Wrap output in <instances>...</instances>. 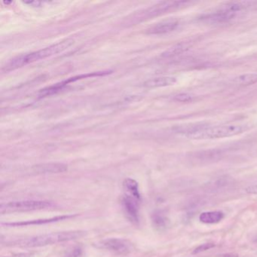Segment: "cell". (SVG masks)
I'll return each mask as SVG.
<instances>
[{
    "label": "cell",
    "instance_id": "obj_7",
    "mask_svg": "<svg viewBox=\"0 0 257 257\" xmlns=\"http://www.w3.org/2000/svg\"><path fill=\"white\" fill-rule=\"evenodd\" d=\"M138 200L129 195H124L121 200L123 210L127 215V219L132 222H138L139 221V210H138Z\"/></svg>",
    "mask_w": 257,
    "mask_h": 257
},
{
    "label": "cell",
    "instance_id": "obj_19",
    "mask_svg": "<svg viewBox=\"0 0 257 257\" xmlns=\"http://www.w3.org/2000/svg\"><path fill=\"white\" fill-rule=\"evenodd\" d=\"M193 99L194 96L189 93H181L174 97V100L182 102V103H189V102L192 101Z\"/></svg>",
    "mask_w": 257,
    "mask_h": 257
},
{
    "label": "cell",
    "instance_id": "obj_3",
    "mask_svg": "<svg viewBox=\"0 0 257 257\" xmlns=\"http://www.w3.org/2000/svg\"><path fill=\"white\" fill-rule=\"evenodd\" d=\"M248 127L243 124H228V125L204 127L186 135L191 140H212L230 138L241 135L247 131Z\"/></svg>",
    "mask_w": 257,
    "mask_h": 257
},
{
    "label": "cell",
    "instance_id": "obj_5",
    "mask_svg": "<svg viewBox=\"0 0 257 257\" xmlns=\"http://www.w3.org/2000/svg\"><path fill=\"white\" fill-rule=\"evenodd\" d=\"M53 204L49 201H11L9 203H3L0 205V213H16V212L34 211V210H45L50 208Z\"/></svg>",
    "mask_w": 257,
    "mask_h": 257
},
{
    "label": "cell",
    "instance_id": "obj_23",
    "mask_svg": "<svg viewBox=\"0 0 257 257\" xmlns=\"http://www.w3.org/2000/svg\"><path fill=\"white\" fill-rule=\"evenodd\" d=\"M25 4L32 6V7H40L43 3L39 2V1H31V2H25Z\"/></svg>",
    "mask_w": 257,
    "mask_h": 257
},
{
    "label": "cell",
    "instance_id": "obj_4",
    "mask_svg": "<svg viewBox=\"0 0 257 257\" xmlns=\"http://www.w3.org/2000/svg\"><path fill=\"white\" fill-rule=\"evenodd\" d=\"M189 4H191V3L186 2V1H168V2L159 3V4L147 9L143 13H140L138 16H135L133 21L140 22L141 21L147 20L151 18L156 17V16H162V15L169 13V12L184 8V7H188Z\"/></svg>",
    "mask_w": 257,
    "mask_h": 257
},
{
    "label": "cell",
    "instance_id": "obj_12",
    "mask_svg": "<svg viewBox=\"0 0 257 257\" xmlns=\"http://www.w3.org/2000/svg\"><path fill=\"white\" fill-rule=\"evenodd\" d=\"M221 152L218 150H207L198 152L193 156V159L199 163H209L220 159Z\"/></svg>",
    "mask_w": 257,
    "mask_h": 257
},
{
    "label": "cell",
    "instance_id": "obj_9",
    "mask_svg": "<svg viewBox=\"0 0 257 257\" xmlns=\"http://www.w3.org/2000/svg\"><path fill=\"white\" fill-rule=\"evenodd\" d=\"M179 23L176 20H168L157 24L147 30V34L150 35H159L172 32L178 27Z\"/></svg>",
    "mask_w": 257,
    "mask_h": 257
},
{
    "label": "cell",
    "instance_id": "obj_13",
    "mask_svg": "<svg viewBox=\"0 0 257 257\" xmlns=\"http://www.w3.org/2000/svg\"><path fill=\"white\" fill-rule=\"evenodd\" d=\"M72 216H56V217L50 218V219H37V220L27 221V222H7V223H2V225L6 226L18 227L25 226V225H40V224L48 223V222H58L60 220H64L65 219L71 217Z\"/></svg>",
    "mask_w": 257,
    "mask_h": 257
},
{
    "label": "cell",
    "instance_id": "obj_14",
    "mask_svg": "<svg viewBox=\"0 0 257 257\" xmlns=\"http://www.w3.org/2000/svg\"><path fill=\"white\" fill-rule=\"evenodd\" d=\"M224 218V213L219 210L214 211L203 212L200 214V222L204 224H216L222 220Z\"/></svg>",
    "mask_w": 257,
    "mask_h": 257
},
{
    "label": "cell",
    "instance_id": "obj_8",
    "mask_svg": "<svg viewBox=\"0 0 257 257\" xmlns=\"http://www.w3.org/2000/svg\"><path fill=\"white\" fill-rule=\"evenodd\" d=\"M33 171L37 174H59L67 171V166L62 163H45L33 167Z\"/></svg>",
    "mask_w": 257,
    "mask_h": 257
},
{
    "label": "cell",
    "instance_id": "obj_2",
    "mask_svg": "<svg viewBox=\"0 0 257 257\" xmlns=\"http://www.w3.org/2000/svg\"><path fill=\"white\" fill-rule=\"evenodd\" d=\"M74 44V40L73 39H67L64 41L60 42L56 44L52 45L49 47L45 48L42 50L37 52H32L28 55H22L20 56L16 57L9 61L7 64L9 70H14L20 68L28 64L40 61V60L46 59L53 55H58Z\"/></svg>",
    "mask_w": 257,
    "mask_h": 257
},
{
    "label": "cell",
    "instance_id": "obj_15",
    "mask_svg": "<svg viewBox=\"0 0 257 257\" xmlns=\"http://www.w3.org/2000/svg\"><path fill=\"white\" fill-rule=\"evenodd\" d=\"M123 188L127 193V195L140 201L141 193H140L139 186L138 182L132 178H127L123 182Z\"/></svg>",
    "mask_w": 257,
    "mask_h": 257
},
{
    "label": "cell",
    "instance_id": "obj_18",
    "mask_svg": "<svg viewBox=\"0 0 257 257\" xmlns=\"http://www.w3.org/2000/svg\"><path fill=\"white\" fill-rule=\"evenodd\" d=\"M153 222L159 228H164L168 225V219L162 212L158 211L153 215Z\"/></svg>",
    "mask_w": 257,
    "mask_h": 257
},
{
    "label": "cell",
    "instance_id": "obj_11",
    "mask_svg": "<svg viewBox=\"0 0 257 257\" xmlns=\"http://www.w3.org/2000/svg\"><path fill=\"white\" fill-rule=\"evenodd\" d=\"M237 13L234 12L230 11V10H225V8H222L219 11L216 12L214 13L207 15L205 17L203 18L204 20L210 22H224L227 21L231 20L234 19L236 16Z\"/></svg>",
    "mask_w": 257,
    "mask_h": 257
},
{
    "label": "cell",
    "instance_id": "obj_24",
    "mask_svg": "<svg viewBox=\"0 0 257 257\" xmlns=\"http://www.w3.org/2000/svg\"><path fill=\"white\" fill-rule=\"evenodd\" d=\"M219 257H239V255L237 254L230 252V253L222 254V255H219Z\"/></svg>",
    "mask_w": 257,
    "mask_h": 257
},
{
    "label": "cell",
    "instance_id": "obj_6",
    "mask_svg": "<svg viewBox=\"0 0 257 257\" xmlns=\"http://www.w3.org/2000/svg\"><path fill=\"white\" fill-rule=\"evenodd\" d=\"M100 249H106L117 255H127L133 251V244L129 240L122 238H106L97 243Z\"/></svg>",
    "mask_w": 257,
    "mask_h": 257
},
{
    "label": "cell",
    "instance_id": "obj_22",
    "mask_svg": "<svg viewBox=\"0 0 257 257\" xmlns=\"http://www.w3.org/2000/svg\"><path fill=\"white\" fill-rule=\"evenodd\" d=\"M32 254L28 253V252H22V253L15 254V255H8V256L4 257H31Z\"/></svg>",
    "mask_w": 257,
    "mask_h": 257
},
{
    "label": "cell",
    "instance_id": "obj_10",
    "mask_svg": "<svg viewBox=\"0 0 257 257\" xmlns=\"http://www.w3.org/2000/svg\"><path fill=\"white\" fill-rule=\"evenodd\" d=\"M177 82V79L173 76H162L148 79L144 83V86L148 88H162L171 86Z\"/></svg>",
    "mask_w": 257,
    "mask_h": 257
},
{
    "label": "cell",
    "instance_id": "obj_16",
    "mask_svg": "<svg viewBox=\"0 0 257 257\" xmlns=\"http://www.w3.org/2000/svg\"><path fill=\"white\" fill-rule=\"evenodd\" d=\"M191 48V44L189 43H180L165 51L162 55V57L165 58H172V57L177 56L183 52L189 50Z\"/></svg>",
    "mask_w": 257,
    "mask_h": 257
},
{
    "label": "cell",
    "instance_id": "obj_1",
    "mask_svg": "<svg viewBox=\"0 0 257 257\" xmlns=\"http://www.w3.org/2000/svg\"><path fill=\"white\" fill-rule=\"evenodd\" d=\"M85 235V232L83 231H61V232L50 233V234L18 239L7 243L10 246H18V247H40V246L55 244L61 242L76 240Z\"/></svg>",
    "mask_w": 257,
    "mask_h": 257
},
{
    "label": "cell",
    "instance_id": "obj_17",
    "mask_svg": "<svg viewBox=\"0 0 257 257\" xmlns=\"http://www.w3.org/2000/svg\"><path fill=\"white\" fill-rule=\"evenodd\" d=\"M233 83L242 86H247L257 83V73H245L233 79Z\"/></svg>",
    "mask_w": 257,
    "mask_h": 257
},
{
    "label": "cell",
    "instance_id": "obj_20",
    "mask_svg": "<svg viewBox=\"0 0 257 257\" xmlns=\"http://www.w3.org/2000/svg\"><path fill=\"white\" fill-rule=\"evenodd\" d=\"M215 244L213 243H203V244L199 245L197 246L193 251H192V254H198L201 252H204L206 250H209V249H212L214 247Z\"/></svg>",
    "mask_w": 257,
    "mask_h": 257
},
{
    "label": "cell",
    "instance_id": "obj_21",
    "mask_svg": "<svg viewBox=\"0 0 257 257\" xmlns=\"http://www.w3.org/2000/svg\"><path fill=\"white\" fill-rule=\"evenodd\" d=\"M245 192L249 195H257V185L248 186L244 189Z\"/></svg>",
    "mask_w": 257,
    "mask_h": 257
}]
</instances>
